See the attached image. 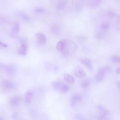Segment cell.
<instances>
[{"mask_svg": "<svg viewBox=\"0 0 120 120\" xmlns=\"http://www.w3.org/2000/svg\"><path fill=\"white\" fill-rule=\"evenodd\" d=\"M19 16L23 20L25 21H29L30 20V16L22 12H20L19 13Z\"/></svg>", "mask_w": 120, "mask_h": 120, "instance_id": "obj_21", "label": "cell"}, {"mask_svg": "<svg viewBox=\"0 0 120 120\" xmlns=\"http://www.w3.org/2000/svg\"><path fill=\"white\" fill-rule=\"evenodd\" d=\"M20 25L19 23L18 22H15L13 24L12 29H11V31L14 34H16L18 33L20 31Z\"/></svg>", "mask_w": 120, "mask_h": 120, "instance_id": "obj_16", "label": "cell"}, {"mask_svg": "<svg viewBox=\"0 0 120 120\" xmlns=\"http://www.w3.org/2000/svg\"><path fill=\"white\" fill-rule=\"evenodd\" d=\"M6 73L10 76H14L16 73V68L13 65H8L4 67Z\"/></svg>", "mask_w": 120, "mask_h": 120, "instance_id": "obj_3", "label": "cell"}, {"mask_svg": "<svg viewBox=\"0 0 120 120\" xmlns=\"http://www.w3.org/2000/svg\"><path fill=\"white\" fill-rule=\"evenodd\" d=\"M116 14L112 10H108L107 13V16L110 18H112L116 15Z\"/></svg>", "mask_w": 120, "mask_h": 120, "instance_id": "obj_25", "label": "cell"}, {"mask_svg": "<svg viewBox=\"0 0 120 120\" xmlns=\"http://www.w3.org/2000/svg\"><path fill=\"white\" fill-rule=\"evenodd\" d=\"M51 31L53 34L58 35L60 32V28L57 24H54L51 27Z\"/></svg>", "mask_w": 120, "mask_h": 120, "instance_id": "obj_17", "label": "cell"}, {"mask_svg": "<svg viewBox=\"0 0 120 120\" xmlns=\"http://www.w3.org/2000/svg\"><path fill=\"white\" fill-rule=\"evenodd\" d=\"M110 59L111 61L114 63H120V58L119 56L117 55H112L110 57Z\"/></svg>", "mask_w": 120, "mask_h": 120, "instance_id": "obj_22", "label": "cell"}, {"mask_svg": "<svg viewBox=\"0 0 120 120\" xmlns=\"http://www.w3.org/2000/svg\"><path fill=\"white\" fill-rule=\"evenodd\" d=\"M81 63L84 65L85 67H86L90 70H91L92 69V62L90 59L88 58H84L81 59L80 60Z\"/></svg>", "mask_w": 120, "mask_h": 120, "instance_id": "obj_9", "label": "cell"}, {"mask_svg": "<svg viewBox=\"0 0 120 120\" xmlns=\"http://www.w3.org/2000/svg\"><path fill=\"white\" fill-rule=\"evenodd\" d=\"M69 90V87L68 85L61 82H60L59 91H60L62 93H67Z\"/></svg>", "mask_w": 120, "mask_h": 120, "instance_id": "obj_13", "label": "cell"}, {"mask_svg": "<svg viewBox=\"0 0 120 120\" xmlns=\"http://www.w3.org/2000/svg\"><path fill=\"white\" fill-rule=\"evenodd\" d=\"M35 38L37 42L40 45L44 44L46 42V36L42 33H36L35 34Z\"/></svg>", "mask_w": 120, "mask_h": 120, "instance_id": "obj_4", "label": "cell"}, {"mask_svg": "<svg viewBox=\"0 0 120 120\" xmlns=\"http://www.w3.org/2000/svg\"><path fill=\"white\" fill-rule=\"evenodd\" d=\"M0 120H3L2 118H1V117H0Z\"/></svg>", "mask_w": 120, "mask_h": 120, "instance_id": "obj_32", "label": "cell"}, {"mask_svg": "<svg viewBox=\"0 0 120 120\" xmlns=\"http://www.w3.org/2000/svg\"><path fill=\"white\" fill-rule=\"evenodd\" d=\"M33 95H34V93L32 90L29 91L26 93L24 96V99H25V101L26 103H30L31 102L32 98H33Z\"/></svg>", "mask_w": 120, "mask_h": 120, "instance_id": "obj_11", "label": "cell"}, {"mask_svg": "<svg viewBox=\"0 0 120 120\" xmlns=\"http://www.w3.org/2000/svg\"><path fill=\"white\" fill-rule=\"evenodd\" d=\"M2 88L6 90H10L13 89L15 87L14 83L8 80H4L1 82Z\"/></svg>", "mask_w": 120, "mask_h": 120, "instance_id": "obj_5", "label": "cell"}, {"mask_svg": "<svg viewBox=\"0 0 120 120\" xmlns=\"http://www.w3.org/2000/svg\"><path fill=\"white\" fill-rule=\"evenodd\" d=\"M104 68L106 72H109L111 71V68L109 66H105Z\"/></svg>", "mask_w": 120, "mask_h": 120, "instance_id": "obj_29", "label": "cell"}, {"mask_svg": "<svg viewBox=\"0 0 120 120\" xmlns=\"http://www.w3.org/2000/svg\"><path fill=\"white\" fill-rule=\"evenodd\" d=\"M28 49V43L27 40L24 38L21 39V46L19 50V53L22 55H26Z\"/></svg>", "mask_w": 120, "mask_h": 120, "instance_id": "obj_2", "label": "cell"}, {"mask_svg": "<svg viewBox=\"0 0 120 120\" xmlns=\"http://www.w3.org/2000/svg\"><path fill=\"white\" fill-rule=\"evenodd\" d=\"M105 73L106 72L105 71L104 67L99 69V70H98V72L97 74L96 75V77H95L96 80L97 82H99L102 81L104 77Z\"/></svg>", "mask_w": 120, "mask_h": 120, "instance_id": "obj_8", "label": "cell"}, {"mask_svg": "<svg viewBox=\"0 0 120 120\" xmlns=\"http://www.w3.org/2000/svg\"><path fill=\"white\" fill-rule=\"evenodd\" d=\"M61 82H53L52 83V87L57 90H59L60 84Z\"/></svg>", "mask_w": 120, "mask_h": 120, "instance_id": "obj_24", "label": "cell"}, {"mask_svg": "<svg viewBox=\"0 0 120 120\" xmlns=\"http://www.w3.org/2000/svg\"><path fill=\"white\" fill-rule=\"evenodd\" d=\"M107 116V115H106L104 113L100 112L98 116V118L99 120H104L106 118Z\"/></svg>", "mask_w": 120, "mask_h": 120, "instance_id": "obj_27", "label": "cell"}, {"mask_svg": "<svg viewBox=\"0 0 120 120\" xmlns=\"http://www.w3.org/2000/svg\"><path fill=\"white\" fill-rule=\"evenodd\" d=\"M21 102V98L17 96H15L12 97L10 100L9 104L12 106H16L18 105Z\"/></svg>", "mask_w": 120, "mask_h": 120, "instance_id": "obj_10", "label": "cell"}, {"mask_svg": "<svg viewBox=\"0 0 120 120\" xmlns=\"http://www.w3.org/2000/svg\"><path fill=\"white\" fill-rule=\"evenodd\" d=\"M34 12L36 14H42L45 12V9H44L42 8L38 7V8H36L35 9Z\"/></svg>", "mask_w": 120, "mask_h": 120, "instance_id": "obj_26", "label": "cell"}, {"mask_svg": "<svg viewBox=\"0 0 120 120\" xmlns=\"http://www.w3.org/2000/svg\"><path fill=\"white\" fill-rule=\"evenodd\" d=\"M75 116L76 120H88L84 116L81 114H76Z\"/></svg>", "mask_w": 120, "mask_h": 120, "instance_id": "obj_23", "label": "cell"}, {"mask_svg": "<svg viewBox=\"0 0 120 120\" xmlns=\"http://www.w3.org/2000/svg\"><path fill=\"white\" fill-rule=\"evenodd\" d=\"M116 85H117V86H118V87L119 88H120V82L119 81H117V82H116Z\"/></svg>", "mask_w": 120, "mask_h": 120, "instance_id": "obj_31", "label": "cell"}, {"mask_svg": "<svg viewBox=\"0 0 120 120\" xmlns=\"http://www.w3.org/2000/svg\"><path fill=\"white\" fill-rule=\"evenodd\" d=\"M77 47L76 45L70 39H64V45L62 52L65 55L72 54Z\"/></svg>", "mask_w": 120, "mask_h": 120, "instance_id": "obj_1", "label": "cell"}, {"mask_svg": "<svg viewBox=\"0 0 120 120\" xmlns=\"http://www.w3.org/2000/svg\"><path fill=\"white\" fill-rule=\"evenodd\" d=\"M98 109L99 110L100 112L104 113L107 115H108L110 114V112L106 108H105L103 105H99L98 107Z\"/></svg>", "mask_w": 120, "mask_h": 120, "instance_id": "obj_19", "label": "cell"}, {"mask_svg": "<svg viewBox=\"0 0 120 120\" xmlns=\"http://www.w3.org/2000/svg\"><path fill=\"white\" fill-rule=\"evenodd\" d=\"M90 82L88 80H85L82 81L80 84L81 87L83 89H88L90 86Z\"/></svg>", "mask_w": 120, "mask_h": 120, "instance_id": "obj_18", "label": "cell"}, {"mask_svg": "<svg viewBox=\"0 0 120 120\" xmlns=\"http://www.w3.org/2000/svg\"><path fill=\"white\" fill-rule=\"evenodd\" d=\"M74 72L75 75L79 78H82L86 75L84 70L79 66H77L74 69Z\"/></svg>", "mask_w": 120, "mask_h": 120, "instance_id": "obj_7", "label": "cell"}, {"mask_svg": "<svg viewBox=\"0 0 120 120\" xmlns=\"http://www.w3.org/2000/svg\"><path fill=\"white\" fill-rule=\"evenodd\" d=\"M81 100V97L79 94H74L71 97L70 104L72 106H75L79 103H80Z\"/></svg>", "mask_w": 120, "mask_h": 120, "instance_id": "obj_6", "label": "cell"}, {"mask_svg": "<svg viewBox=\"0 0 120 120\" xmlns=\"http://www.w3.org/2000/svg\"><path fill=\"white\" fill-rule=\"evenodd\" d=\"M111 27V23L109 22H104L100 26V30L102 31H105L108 30Z\"/></svg>", "mask_w": 120, "mask_h": 120, "instance_id": "obj_12", "label": "cell"}, {"mask_svg": "<svg viewBox=\"0 0 120 120\" xmlns=\"http://www.w3.org/2000/svg\"><path fill=\"white\" fill-rule=\"evenodd\" d=\"M7 45L5 44L2 43V42L0 41V48H5V47H7Z\"/></svg>", "mask_w": 120, "mask_h": 120, "instance_id": "obj_28", "label": "cell"}, {"mask_svg": "<svg viewBox=\"0 0 120 120\" xmlns=\"http://www.w3.org/2000/svg\"><path fill=\"white\" fill-rule=\"evenodd\" d=\"M64 45V39L59 41L56 45V49L59 52H62Z\"/></svg>", "mask_w": 120, "mask_h": 120, "instance_id": "obj_20", "label": "cell"}, {"mask_svg": "<svg viewBox=\"0 0 120 120\" xmlns=\"http://www.w3.org/2000/svg\"><path fill=\"white\" fill-rule=\"evenodd\" d=\"M115 72H116V73L117 74H120V67H118V68H117L116 69V70H115Z\"/></svg>", "mask_w": 120, "mask_h": 120, "instance_id": "obj_30", "label": "cell"}, {"mask_svg": "<svg viewBox=\"0 0 120 120\" xmlns=\"http://www.w3.org/2000/svg\"><path fill=\"white\" fill-rule=\"evenodd\" d=\"M67 3V0H60L56 5V9L60 10L63 9Z\"/></svg>", "mask_w": 120, "mask_h": 120, "instance_id": "obj_15", "label": "cell"}, {"mask_svg": "<svg viewBox=\"0 0 120 120\" xmlns=\"http://www.w3.org/2000/svg\"><path fill=\"white\" fill-rule=\"evenodd\" d=\"M63 78H64V80L65 81H66L67 82L69 83H73L75 81V79L73 77V76H72L69 74H64L63 76Z\"/></svg>", "mask_w": 120, "mask_h": 120, "instance_id": "obj_14", "label": "cell"}]
</instances>
